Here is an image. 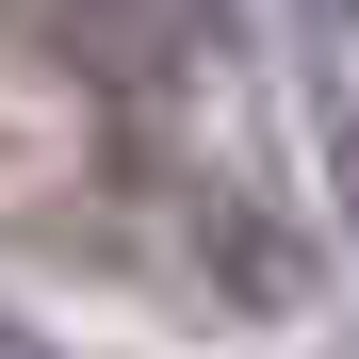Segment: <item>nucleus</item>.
<instances>
[{
    "instance_id": "nucleus-1",
    "label": "nucleus",
    "mask_w": 359,
    "mask_h": 359,
    "mask_svg": "<svg viewBox=\"0 0 359 359\" xmlns=\"http://www.w3.org/2000/svg\"><path fill=\"white\" fill-rule=\"evenodd\" d=\"M294 17H311V33H343V17H359V0H294Z\"/></svg>"
},
{
    "instance_id": "nucleus-2",
    "label": "nucleus",
    "mask_w": 359,
    "mask_h": 359,
    "mask_svg": "<svg viewBox=\"0 0 359 359\" xmlns=\"http://www.w3.org/2000/svg\"><path fill=\"white\" fill-rule=\"evenodd\" d=\"M0 359H49V343H33V327H17V311H0Z\"/></svg>"
}]
</instances>
